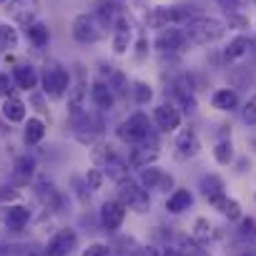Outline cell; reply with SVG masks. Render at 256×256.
<instances>
[{"label": "cell", "mask_w": 256, "mask_h": 256, "mask_svg": "<svg viewBox=\"0 0 256 256\" xmlns=\"http://www.w3.org/2000/svg\"><path fill=\"white\" fill-rule=\"evenodd\" d=\"M83 96H86V83L80 80L76 88H70V113H73V116H80V103H83Z\"/></svg>", "instance_id": "obj_31"}, {"label": "cell", "mask_w": 256, "mask_h": 256, "mask_svg": "<svg viewBox=\"0 0 256 256\" xmlns=\"http://www.w3.org/2000/svg\"><path fill=\"white\" fill-rule=\"evenodd\" d=\"M93 16L98 18V23L103 28H108V26H116V20L123 16V10H120V6L116 3V0H98Z\"/></svg>", "instance_id": "obj_13"}, {"label": "cell", "mask_w": 256, "mask_h": 256, "mask_svg": "<svg viewBox=\"0 0 256 256\" xmlns=\"http://www.w3.org/2000/svg\"><path fill=\"white\" fill-rule=\"evenodd\" d=\"M43 136H46V123H43V120H38V118H30V120L26 123V131H23L26 144L36 146V144H40V141H43Z\"/></svg>", "instance_id": "obj_24"}, {"label": "cell", "mask_w": 256, "mask_h": 256, "mask_svg": "<svg viewBox=\"0 0 256 256\" xmlns=\"http://www.w3.org/2000/svg\"><path fill=\"white\" fill-rule=\"evenodd\" d=\"M154 131H151V120L146 113H134L128 116V120H123L118 126V138L126 141V144H144L146 138H151Z\"/></svg>", "instance_id": "obj_3"}, {"label": "cell", "mask_w": 256, "mask_h": 256, "mask_svg": "<svg viewBox=\"0 0 256 256\" xmlns=\"http://www.w3.org/2000/svg\"><path fill=\"white\" fill-rule=\"evenodd\" d=\"M43 88H46V96L50 98H63L66 90H70V76L66 68L50 63L43 73Z\"/></svg>", "instance_id": "obj_6"}, {"label": "cell", "mask_w": 256, "mask_h": 256, "mask_svg": "<svg viewBox=\"0 0 256 256\" xmlns=\"http://www.w3.org/2000/svg\"><path fill=\"white\" fill-rule=\"evenodd\" d=\"M214 158L218 161V164H231V158H234V146L228 144V141H221L216 148H214Z\"/></svg>", "instance_id": "obj_32"}, {"label": "cell", "mask_w": 256, "mask_h": 256, "mask_svg": "<svg viewBox=\"0 0 256 256\" xmlns=\"http://www.w3.org/2000/svg\"><path fill=\"white\" fill-rule=\"evenodd\" d=\"M118 198L126 208H134V211H148V206H151L148 191L141 184H134L131 178L118 181Z\"/></svg>", "instance_id": "obj_4"}, {"label": "cell", "mask_w": 256, "mask_h": 256, "mask_svg": "<svg viewBox=\"0 0 256 256\" xmlns=\"http://www.w3.org/2000/svg\"><path fill=\"white\" fill-rule=\"evenodd\" d=\"M141 256H161L154 246H146V248H141Z\"/></svg>", "instance_id": "obj_45"}, {"label": "cell", "mask_w": 256, "mask_h": 256, "mask_svg": "<svg viewBox=\"0 0 256 256\" xmlns=\"http://www.w3.org/2000/svg\"><path fill=\"white\" fill-rule=\"evenodd\" d=\"M254 6H256V0H254Z\"/></svg>", "instance_id": "obj_47"}, {"label": "cell", "mask_w": 256, "mask_h": 256, "mask_svg": "<svg viewBox=\"0 0 256 256\" xmlns=\"http://www.w3.org/2000/svg\"><path fill=\"white\" fill-rule=\"evenodd\" d=\"M83 256H108V246H103V244H90Z\"/></svg>", "instance_id": "obj_39"}, {"label": "cell", "mask_w": 256, "mask_h": 256, "mask_svg": "<svg viewBox=\"0 0 256 256\" xmlns=\"http://www.w3.org/2000/svg\"><path fill=\"white\" fill-rule=\"evenodd\" d=\"M0 256H40L33 246H6V251Z\"/></svg>", "instance_id": "obj_34"}, {"label": "cell", "mask_w": 256, "mask_h": 256, "mask_svg": "<svg viewBox=\"0 0 256 256\" xmlns=\"http://www.w3.org/2000/svg\"><path fill=\"white\" fill-rule=\"evenodd\" d=\"M196 238H208L211 236V226H208V221L206 218H196Z\"/></svg>", "instance_id": "obj_38"}, {"label": "cell", "mask_w": 256, "mask_h": 256, "mask_svg": "<svg viewBox=\"0 0 256 256\" xmlns=\"http://www.w3.org/2000/svg\"><path fill=\"white\" fill-rule=\"evenodd\" d=\"M228 26H238V28H244V26H246V18H241V16H234V13H228Z\"/></svg>", "instance_id": "obj_42"}, {"label": "cell", "mask_w": 256, "mask_h": 256, "mask_svg": "<svg viewBox=\"0 0 256 256\" xmlns=\"http://www.w3.org/2000/svg\"><path fill=\"white\" fill-rule=\"evenodd\" d=\"M28 218H30V211L26 206H10L6 211V226L13 228V231H20L28 224Z\"/></svg>", "instance_id": "obj_20"}, {"label": "cell", "mask_w": 256, "mask_h": 256, "mask_svg": "<svg viewBox=\"0 0 256 256\" xmlns=\"http://www.w3.org/2000/svg\"><path fill=\"white\" fill-rule=\"evenodd\" d=\"M76 244H78L76 231L63 228L60 234H56V236L48 241V246H46V254H43V256H68V254L76 248Z\"/></svg>", "instance_id": "obj_9"}, {"label": "cell", "mask_w": 256, "mask_h": 256, "mask_svg": "<svg viewBox=\"0 0 256 256\" xmlns=\"http://www.w3.org/2000/svg\"><path fill=\"white\" fill-rule=\"evenodd\" d=\"M191 18H196V16L186 6H156L146 13V26L164 30L171 26H186Z\"/></svg>", "instance_id": "obj_2"}, {"label": "cell", "mask_w": 256, "mask_h": 256, "mask_svg": "<svg viewBox=\"0 0 256 256\" xmlns=\"http://www.w3.org/2000/svg\"><path fill=\"white\" fill-rule=\"evenodd\" d=\"M86 184H88L93 191H96V188H100V186H103V174H100L98 168H90V171L86 174Z\"/></svg>", "instance_id": "obj_36"}, {"label": "cell", "mask_w": 256, "mask_h": 256, "mask_svg": "<svg viewBox=\"0 0 256 256\" xmlns=\"http://www.w3.org/2000/svg\"><path fill=\"white\" fill-rule=\"evenodd\" d=\"M70 33L78 43L88 46V43H98L103 38V26L98 23V18L93 13H80L73 18L70 23Z\"/></svg>", "instance_id": "obj_5"}, {"label": "cell", "mask_w": 256, "mask_h": 256, "mask_svg": "<svg viewBox=\"0 0 256 256\" xmlns=\"http://www.w3.org/2000/svg\"><path fill=\"white\" fill-rule=\"evenodd\" d=\"M164 176H166V174H161V168H156V166H146V168L141 171L138 184H141L146 191H148V188H158L161 181H164Z\"/></svg>", "instance_id": "obj_26"}, {"label": "cell", "mask_w": 256, "mask_h": 256, "mask_svg": "<svg viewBox=\"0 0 256 256\" xmlns=\"http://www.w3.org/2000/svg\"><path fill=\"white\" fill-rule=\"evenodd\" d=\"M13 80L18 83V88H23V90H33V88L38 86V73H36L33 66L20 63V66H16V70H13Z\"/></svg>", "instance_id": "obj_16"}, {"label": "cell", "mask_w": 256, "mask_h": 256, "mask_svg": "<svg viewBox=\"0 0 256 256\" xmlns=\"http://www.w3.org/2000/svg\"><path fill=\"white\" fill-rule=\"evenodd\" d=\"M13 90V78L8 73H0V98H8Z\"/></svg>", "instance_id": "obj_37"}, {"label": "cell", "mask_w": 256, "mask_h": 256, "mask_svg": "<svg viewBox=\"0 0 256 256\" xmlns=\"http://www.w3.org/2000/svg\"><path fill=\"white\" fill-rule=\"evenodd\" d=\"M156 156H158V151H156V148L138 146V148H134V154H131V166H136V168H146V166H148V161H154Z\"/></svg>", "instance_id": "obj_28"}, {"label": "cell", "mask_w": 256, "mask_h": 256, "mask_svg": "<svg viewBox=\"0 0 256 256\" xmlns=\"http://www.w3.org/2000/svg\"><path fill=\"white\" fill-rule=\"evenodd\" d=\"M146 46H148V43H146V38H141V40H138V50H136V56H138V58H144V56H146Z\"/></svg>", "instance_id": "obj_44"}, {"label": "cell", "mask_w": 256, "mask_h": 256, "mask_svg": "<svg viewBox=\"0 0 256 256\" xmlns=\"http://www.w3.org/2000/svg\"><path fill=\"white\" fill-rule=\"evenodd\" d=\"M123 218H126V206L120 201H106L103 204V208H100V224H103V228L108 234L118 231L120 224H123Z\"/></svg>", "instance_id": "obj_10"}, {"label": "cell", "mask_w": 256, "mask_h": 256, "mask_svg": "<svg viewBox=\"0 0 256 256\" xmlns=\"http://www.w3.org/2000/svg\"><path fill=\"white\" fill-rule=\"evenodd\" d=\"M18 48V33L10 26H0V50H16Z\"/></svg>", "instance_id": "obj_29"}, {"label": "cell", "mask_w": 256, "mask_h": 256, "mask_svg": "<svg viewBox=\"0 0 256 256\" xmlns=\"http://www.w3.org/2000/svg\"><path fill=\"white\" fill-rule=\"evenodd\" d=\"M131 36H134L131 20H128L126 16H120L113 26V53L123 56L128 48H131Z\"/></svg>", "instance_id": "obj_11"}, {"label": "cell", "mask_w": 256, "mask_h": 256, "mask_svg": "<svg viewBox=\"0 0 256 256\" xmlns=\"http://www.w3.org/2000/svg\"><path fill=\"white\" fill-rule=\"evenodd\" d=\"M201 194H204L206 201L221 196V194H224V181H221L218 176H204V181H201Z\"/></svg>", "instance_id": "obj_27"}, {"label": "cell", "mask_w": 256, "mask_h": 256, "mask_svg": "<svg viewBox=\"0 0 256 256\" xmlns=\"http://www.w3.org/2000/svg\"><path fill=\"white\" fill-rule=\"evenodd\" d=\"M216 3L226 10V13H236L238 8H241V3H244V0H216Z\"/></svg>", "instance_id": "obj_40"}, {"label": "cell", "mask_w": 256, "mask_h": 256, "mask_svg": "<svg viewBox=\"0 0 256 256\" xmlns=\"http://www.w3.org/2000/svg\"><path fill=\"white\" fill-rule=\"evenodd\" d=\"M26 38L36 46V48H46L48 43H50V30H48V26L46 23H28L26 26Z\"/></svg>", "instance_id": "obj_18"}, {"label": "cell", "mask_w": 256, "mask_h": 256, "mask_svg": "<svg viewBox=\"0 0 256 256\" xmlns=\"http://www.w3.org/2000/svg\"><path fill=\"white\" fill-rule=\"evenodd\" d=\"M33 171H36V161H33V158H28V156H20V158L16 161L13 176H16V181H18V184H28V178L33 176Z\"/></svg>", "instance_id": "obj_25"}, {"label": "cell", "mask_w": 256, "mask_h": 256, "mask_svg": "<svg viewBox=\"0 0 256 256\" xmlns=\"http://www.w3.org/2000/svg\"><path fill=\"white\" fill-rule=\"evenodd\" d=\"M254 48H256V43H254L248 36H236V38L228 43V48H226V53H224V56H226V60H231V63H234V60L244 58V56H246L248 50H254Z\"/></svg>", "instance_id": "obj_15"}, {"label": "cell", "mask_w": 256, "mask_h": 256, "mask_svg": "<svg viewBox=\"0 0 256 256\" xmlns=\"http://www.w3.org/2000/svg\"><path fill=\"white\" fill-rule=\"evenodd\" d=\"M38 196H40V201L43 204H48V206H58V194H56V188H53V184H40L38 186Z\"/></svg>", "instance_id": "obj_33"}, {"label": "cell", "mask_w": 256, "mask_h": 256, "mask_svg": "<svg viewBox=\"0 0 256 256\" xmlns=\"http://www.w3.org/2000/svg\"><path fill=\"white\" fill-rule=\"evenodd\" d=\"M154 120H156V126L161 128V131H176V128L181 126V113H178L174 106L164 103V106H158V108H156Z\"/></svg>", "instance_id": "obj_12"}, {"label": "cell", "mask_w": 256, "mask_h": 256, "mask_svg": "<svg viewBox=\"0 0 256 256\" xmlns=\"http://www.w3.org/2000/svg\"><path fill=\"white\" fill-rule=\"evenodd\" d=\"M176 148H178V158H188L198 154V136L194 128H186V131L178 134L176 138Z\"/></svg>", "instance_id": "obj_14"}, {"label": "cell", "mask_w": 256, "mask_h": 256, "mask_svg": "<svg viewBox=\"0 0 256 256\" xmlns=\"http://www.w3.org/2000/svg\"><path fill=\"white\" fill-rule=\"evenodd\" d=\"M188 46V38H186V30L178 28V26H171V28H164L158 36H156V50L161 53H178Z\"/></svg>", "instance_id": "obj_8"}, {"label": "cell", "mask_w": 256, "mask_h": 256, "mask_svg": "<svg viewBox=\"0 0 256 256\" xmlns=\"http://www.w3.org/2000/svg\"><path fill=\"white\" fill-rule=\"evenodd\" d=\"M244 120L248 126H256V96L246 100V106H244Z\"/></svg>", "instance_id": "obj_35"}, {"label": "cell", "mask_w": 256, "mask_h": 256, "mask_svg": "<svg viewBox=\"0 0 256 256\" xmlns=\"http://www.w3.org/2000/svg\"><path fill=\"white\" fill-rule=\"evenodd\" d=\"M191 201H194V196H191L186 188H178V191H174V194L168 196L166 208H168L171 214H181V211H186V208L191 206Z\"/></svg>", "instance_id": "obj_22"}, {"label": "cell", "mask_w": 256, "mask_h": 256, "mask_svg": "<svg viewBox=\"0 0 256 256\" xmlns=\"http://www.w3.org/2000/svg\"><path fill=\"white\" fill-rule=\"evenodd\" d=\"M131 93H134V100H136L138 106H144V103H148V100L154 98L151 86H148V83H144V80H136V83H134V88H131Z\"/></svg>", "instance_id": "obj_30"}, {"label": "cell", "mask_w": 256, "mask_h": 256, "mask_svg": "<svg viewBox=\"0 0 256 256\" xmlns=\"http://www.w3.org/2000/svg\"><path fill=\"white\" fill-rule=\"evenodd\" d=\"M211 106H214V108H218V110H234V108L238 106V96H236L231 88H221V90H216V93H214Z\"/></svg>", "instance_id": "obj_21"}, {"label": "cell", "mask_w": 256, "mask_h": 256, "mask_svg": "<svg viewBox=\"0 0 256 256\" xmlns=\"http://www.w3.org/2000/svg\"><path fill=\"white\" fill-rule=\"evenodd\" d=\"M90 98H93V103H96V108H100V110H108L110 106H113V90H110V86L108 83H103V80H96L93 83V88H90Z\"/></svg>", "instance_id": "obj_17"}, {"label": "cell", "mask_w": 256, "mask_h": 256, "mask_svg": "<svg viewBox=\"0 0 256 256\" xmlns=\"http://www.w3.org/2000/svg\"><path fill=\"white\" fill-rule=\"evenodd\" d=\"M208 204H211L216 211H221L224 216H228V218H238V216H241V208H238V204H236L234 198H228L226 194H221V196L211 198Z\"/></svg>", "instance_id": "obj_23"}, {"label": "cell", "mask_w": 256, "mask_h": 256, "mask_svg": "<svg viewBox=\"0 0 256 256\" xmlns=\"http://www.w3.org/2000/svg\"><path fill=\"white\" fill-rule=\"evenodd\" d=\"M3 116H6V120H10V123H20V120L26 118V103H23L20 98L8 96V98L3 100Z\"/></svg>", "instance_id": "obj_19"}, {"label": "cell", "mask_w": 256, "mask_h": 256, "mask_svg": "<svg viewBox=\"0 0 256 256\" xmlns=\"http://www.w3.org/2000/svg\"><path fill=\"white\" fill-rule=\"evenodd\" d=\"M6 3H8V0H0V6H6Z\"/></svg>", "instance_id": "obj_46"}, {"label": "cell", "mask_w": 256, "mask_h": 256, "mask_svg": "<svg viewBox=\"0 0 256 256\" xmlns=\"http://www.w3.org/2000/svg\"><path fill=\"white\" fill-rule=\"evenodd\" d=\"M241 234L256 238V224H254V218H244V221H241Z\"/></svg>", "instance_id": "obj_41"}, {"label": "cell", "mask_w": 256, "mask_h": 256, "mask_svg": "<svg viewBox=\"0 0 256 256\" xmlns=\"http://www.w3.org/2000/svg\"><path fill=\"white\" fill-rule=\"evenodd\" d=\"M6 13L20 23V26H28L38 18L40 13V0H8L6 3Z\"/></svg>", "instance_id": "obj_7"}, {"label": "cell", "mask_w": 256, "mask_h": 256, "mask_svg": "<svg viewBox=\"0 0 256 256\" xmlns=\"http://www.w3.org/2000/svg\"><path fill=\"white\" fill-rule=\"evenodd\" d=\"M161 256H184V254H181V248H178V246H166Z\"/></svg>", "instance_id": "obj_43"}, {"label": "cell", "mask_w": 256, "mask_h": 256, "mask_svg": "<svg viewBox=\"0 0 256 256\" xmlns=\"http://www.w3.org/2000/svg\"><path fill=\"white\" fill-rule=\"evenodd\" d=\"M186 38H188V46H208V43H216L224 38L226 33V26L218 20V18H208V16H196L186 23Z\"/></svg>", "instance_id": "obj_1"}]
</instances>
